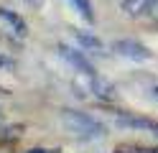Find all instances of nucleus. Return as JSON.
Listing matches in <instances>:
<instances>
[{
    "instance_id": "1",
    "label": "nucleus",
    "mask_w": 158,
    "mask_h": 153,
    "mask_svg": "<svg viewBox=\"0 0 158 153\" xmlns=\"http://www.w3.org/2000/svg\"><path fill=\"white\" fill-rule=\"evenodd\" d=\"M61 122H64L66 130H72V133H77V135H82V138H102L107 133L100 120L89 117L87 112H77V110H64L61 112Z\"/></svg>"
},
{
    "instance_id": "2",
    "label": "nucleus",
    "mask_w": 158,
    "mask_h": 153,
    "mask_svg": "<svg viewBox=\"0 0 158 153\" xmlns=\"http://www.w3.org/2000/svg\"><path fill=\"white\" fill-rule=\"evenodd\" d=\"M117 54H123L127 59H135V61H148L151 59V51H148L140 41H133V38H120V41H115V46H112Z\"/></svg>"
},
{
    "instance_id": "3",
    "label": "nucleus",
    "mask_w": 158,
    "mask_h": 153,
    "mask_svg": "<svg viewBox=\"0 0 158 153\" xmlns=\"http://www.w3.org/2000/svg\"><path fill=\"white\" fill-rule=\"evenodd\" d=\"M0 20H3V23L10 28V33L15 36V38H26L28 36V26H26V20L21 18L15 13V10H10V8H5V5H0Z\"/></svg>"
},
{
    "instance_id": "4",
    "label": "nucleus",
    "mask_w": 158,
    "mask_h": 153,
    "mask_svg": "<svg viewBox=\"0 0 158 153\" xmlns=\"http://www.w3.org/2000/svg\"><path fill=\"white\" fill-rule=\"evenodd\" d=\"M59 51H61V56H64V59H66L74 69H79V71H82L84 77H94V74H97V71H94V66H92L89 61L82 56V51H74V49H69V46H64V44H59Z\"/></svg>"
},
{
    "instance_id": "5",
    "label": "nucleus",
    "mask_w": 158,
    "mask_h": 153,
    "mask_svg": "<svg viewBox=\"0 0 158 153\" xmlns=\"http://www.w3.org/2000/svg\"><path fill=\"white\" fill-rule=\"evenodd\" d=\"M74 33V38L79 41V44H82L87 51H94V54H105V44L100 38H97L94 33H89V31H82V28H74L72 31Z\"/></svg>"
},
{
    "instance_id": "6",
    "label": "nucleus",
    "mask_w": 158,
    "mask_h": 153,
    "mask_svg": "<svg viewBox=\"0 0 158 153\" xmlns=\"http://www.w3.org/2000/svg\"><path fill=\"white\" fill-rule=\"evenodd\" d=\"M156 0H123V13L127 18H143L148 15V10Z\"/></svg>"
},
{
    "instance_id": "7",
    "label": "nucleus",
    "mask_w": 158,
    "mask_h": 153,
    "mask_svg": "<svg viewBox=\"0 0 158 153\" xmlns=\"http://www.w3.org/2000/svg\"><path fill=\"white\" fill-rule=\"evenodd\" d=\"M87 79H89V92L94 97H100V100H112L115 97V87L110 82H105L102 77L94 74V77H87Z\"/></svg>"
},
{
    "instance_id": "8",
    "label": "nucleus",
    "mask_w": 158,
    "mask_h": 153,
    "mask_svg": "<svg viewBox=\"0 0 158 153\" xmlns=\"http://www.w3.org/2000/svg\"><path fill=\"white\" fill-rule=\"evenodd\" d=\"M69 3L74 5V10L87 20V23H94V13H92V3L89 0H69Z\"/></svg>"
},
{
    "instance_id": "9",
    "label": "nucleus",
    "mask_w": 158,
    "mask_h": 153,
    "mask_svg": "<svg viewBox=\"0 0 158 153\" xmlns=\"http://www.w3.org/2000/svg\"><path fill=\"white\" fill-rule=\"evenodd\" d=\"M120 122L127 125V128H138V130H151V128H153V122L145 120V117H127V115H120Z\"/></svg>"
},
{
    "instance_id": "10",
    "label": "nucleus",
    "mask_w": 158,
    "mask_h": 153,
    "mask_svg": "<svg viewBox=\"0 0 158 153\" xmlns=\"http://www.w3.org/2000/svg\"><path fill=\"white\" fill-rule=\"evenodd\" d=\"M117 153H158V148H117Z\"/></svg>"
},
{
    "instance_id": "11",
    "label": "nucleus",
    "mask_w": 158,
    "mask_h": 153,
    "mask_svg": "<svg viewBox=\"0 0 158 153\" xmlns=\"http://www.w3.org/2000/svg\"><path fill=\"white\" fill-rule=\"evenodd\" d=\"M148 20H151V23H156V26H158V0H156V3L151 5V10H148Z\"/></svg>"
},
{
    "instance_id": "12",
    "label": "nucleus",
    "mask_w": 158,
    "mask_h": 153,
    "mask_svg": "<svg viewBox=\"0 0 158 153\" xmlns=\"http://www.w3.org/2000/svg\"><path fill=\"white\" fill-rule=\"evenodd\" d=\"M26 3H28V5H33V8H41V5H44V0H26Z\"/></svg>"
},
{
    "instance_id": "13",
    "label": "nucleus",
    "mask_w": 158,
    "mask_h": 153,
    "mask_svg": "<svg viewBox=\"0 0 158 153\" xmlns=\"http://www.w3.org/2000/svg\"><path fill=\"white\" fill-rule=\"evenodd\" d=\"M28 153H59V151H44V148H31Z\"/></svg>"
},
{
    "instance_id": "14",
    "label": "nucleus",
    "mask_w": 158,
    "mask_h": 153,
    "mask_svg": "<svg viewBox=\"0 0 158 153\" xmlns=\"http://www.w3.org/2000/svg\"><path fill=\"white\" fill-rule=\"evenodd\" d=\"M153 133H156V135H158V122H153V128H151Z\"/></svg>"
},
{
    "instance_id": "15",
    "label": "nucleus",
    "mask_w": 158,
    "mask_h": 153,
    "mask_svg": "<svg viewBox=\"0 0 158 153\" xmlns=\"http://www.w3.org/2000/svg\"><path fill=\"white\" fill-rule=\"evenodd\" d=\"M0 66H5V59H3V56H0Z\"/></svg>"
}]
</instances>
